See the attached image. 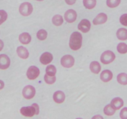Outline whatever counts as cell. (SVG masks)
Listing matches in <instances>:
<instances>
[{
	"label": "cell",
	"mask_w": 127,
	"mask_h": 119,
	"mask_svg": "<svg viewBox=\"0 0 127 119\" xmlns=\"http://www.w3.org/2000/svg\"><path fill=\"white\" fill-rule=\"evenodd\" d=\"M83 37L81 33L78 32H74L71 35L69 39V47L73 50H78L81 47Z\"/></svg>",
	"instance_id": "1"
},
{
	"label": "cell",
	"mask_w": 127,
	"mask_h": 119,
	"mask_svg": "<svg viewBox=\"0 0 127 119\" xmlns=\"http://www.w3.org/2000/svg\"><path fill=\"white\" fill-rule=\"evenodd\" d=\"M20 112L24 116L31 117L39 114V106L37 104H33L31 106L23 107L20 110Z\"/></svg>",
	"instance_id": "2"
},
{
	"label": "cell",
	"mask_w": 127,
	"mask_h": 119,
	"mask_svg": "<svg viewBox=\"0 0 127 119\" xmlns=\"http://www.w3.org/2000/svg\"><path fill=\"white\" fill-rule=\"evenodd\" d=\"M115 58V55L114 54V52H112V51L108 50L105 51L102 54L101 57H100V61H101L103 64H107L114 61Z\"/></svg>",
	"instance_id": "3"
},
{
	"label": "cell",
	"mask_w": 127,
	"mask_h": 119,
	"mask_svg": "<svg viewBox=\"0 0 127 119\" xmlns=\"http://www.w3.org/2000/svg\"><path fill=\"white\" fill-rule=\"evenodd\" d=\"M33 11L32 4L28 2H23L19 7V12L24 16H28L31 14Z\"/></svg>",
	"instance_id": "4"
},
{
	"label": "cell",
	"mask_w": 127,
	"mask_h": 119,
	"mask_svg": "<svg viewBox=\"0 0 127 119\" xmlns=\"http://www.w3.org/2000/svg\"><path fill=\"white\" fill-rule=\"evenodd\" d=\"M35 89L32 86H26L22 90V95L26 99H31L35 96Z\"/></svg>",
	"instance_id": "5"
},
{
	"label": "cell",
	"mask_w": 127,
	"mask_h": 119,
	"mask_svg": "<svg viewBox=\"0 0 127 119\" xmlns=\"http://www.w3.org/2000/svg\"><path fill=\"white\" fill-rule=\"evenodd\" d=\"M61 64L64 68H71L74 64V59L71 55H66L61 59Z\"/></svg>",
	"instance_id": "6"
},
{
	"label": "cell",
	"mask_w": 127,
	"mask_h": 119,
	"mask_svg": "<svg viewBox=\"0 0 127 119\" xmlns=\"http://www.w3.org/2000/svg\"><path fill=\"white\" fill-rule=\"evenodd\" d=\"M40 74V70L37 67L32 66L29 67L27 71V76L30 80L35 79Z\"/></svg>",
	"instance_id": "7"
},
{
	"label": "cell",
	"mask_w": 127,
	"mask_h": 119,
	"mask_svg": "<svg viewBox=\"0 0 127 119\" xmlns=\"http://www.w3.org/2000/svg\"><path fill=\"white\" fill-rule=\"evenodd\" d=\"M76 12L73 9L68 10L64 14V19L69 23H72V22H74L76 19Z\"/></svg>",
	"instance_id": "8"
},
{
	"label": "cell",
	"mask_w": 127,
	"mask_h": 119,
	"mask_svg": "<svg viewBox=\"0 0 127 119\" xmlns=\"http://www.w3.org/2000/svg\"><path fill=\"white\" fill-rule=\"evenodd\" d=\"M10 65V59L6 55H0V69H6Z\"/></svg>",
	"instance_id": "9"
},
{
	"label": "cell",
	"mask_w": 127,
	"mask_h": 119,
	"mask_svg": "<svg viewBox=\"0 0 127 119\" xmlns=\"http://www.w3.org/2000/svg\"><path fill=\"white\" fill-rule=\"evenodd\" d=\"M79 30H80L82 32L86 33L89 32L91 28V22L88 19H83L78 26Z\"/></svg>",
	"instance_id": "10"
},
{
	"label": "cell",
	"mask_w": 127,
	"mask_h": 119,
	"mask_svg": "<svg viewBox=\"0 0 127 119\" xmlns=\"http://www.w3.org/2000/svg\"><path fill=\"white\" fill-rule=\"evenodd\" d=\"M53 60V55L49 52H45L40 58V61L43 64H48Z\"/></svg>",
	"instance_id": "11"
},
{
	"label": "cell",
	"mask_w": 127,
	"mask_h": 119,
	"mask_svg": "<svg viewBox=\"0 0 127 119\" xmlns=\"http://www.w3.org/2000/svg\"><path fill=\"white\" fill-rule=\"evenodd\" d=\"M107 21V16L105 13H100L93 20L94 25H99L106 22Z\"/></svg>",
	"instance_id": "12"
},
{
	"label": "cell",
	"mask_w": 127,
	"mask_h": 119,
	"mask_svg": "<svg viewBox=\"0 0 127 119\" xmlns=\"http://www.w3.org/2000/svg\"><path fill=\"white\" fill-rule=\"evenodd\" d=\"M64 99H65V94L61 90L56 91L53 94V100L56 103L62 104L64 101Z\"/></svg>",
	"instance_id": "13"
},
{
	"label": "cell",
	"mask_w": 127,
	"mask_h": 119,
	"mask_svg": "<svg viewBox=\"0 0 127 119\" xmlns=\"http://www.w3.org/2000/svg\"><path fill=\"white\" fill-rule=\"evenodd\" d=\"M113 78V74L112 73V71H110V70H104L100 74V79L103 82H109Z\"/></svg>",
	"instance_id": "14"
},
{
	"label": "cell",
	"mask_w": 127,
	"mask_h": 119,
	"mask_svg": "<svg viewBox=\"0 0 127 119\" xmlns=\"http://www.w3.org/2000/svg\"><path fill=\"white\" fill-rule=\"evenodd\" d=\"M17 53L20 58L24 60L27 59L29 57V52L27 50V48L22 47V46H20V47H17Z\"/></svg>",
	"instance_id": "15"
},
{
	"label": "cell",
	"mask_w": 127,
	"mask_h": 119,
	"mask_svg": "<svg viewBox=\"0 0 127 119\" xmlns=\"http://www.w3.org/2000/svg\"><path fill=\"white\" fill-rule=\"evenodd\" d=\"M110 104L115 110H119L124 105V100L120 97H115L112 99Z\"/></svg>",
	"instance_id": "16"
},
{
	"label": "cell",
	"mask_w": 127,
	"mask_h": 119,
	"mask_svg": "<svg viewBox=\"0 0 127 119\" xmlns=\"http://www.w3.org/2000/svg\"><path fill=\"white\" fill-rule=\"evenodd\" d=\"M19 40L22 44H29L31 41V36L30 35L29 33H27V32H24L20 35L19 37Z\"/></svg>",
	"instance_id": "17"
},
{
	"label": "cell",
	"mask_w": 127,
	"mask_h": 119,
	"mask_svg": "<svg viewBox=\"0 0 127 119\" xmlns=\"http://www.w3.org/2000/svg\"><path fill=\"white\" fill-rule=\"evenodd\" d=\"M117 37L120 40H127V29L125 28H120L117 32Z\"/></svg>",
	"instance_id": "18"
},
{
	"label": "cell",
	"mask_w": 127,
	"mask_h": 119,
	"mask_svg": "<svg viewBox=\"0 0 127 119\" xmlns=\"http://www.w3.org/2000/svg\"><path fill=\"white\" fill-rule=\"evenodd\" d=\"M91 71L94 74H99L101 69V66L98 61H93L91 63L89 66Z\"/></svg>",
	"instance_id": "19"
},
{
	"label": "cell",
	"mask_w": 127,
	"mask_h": 119,
	"mask_svg": "<svg viewBox=\"0 0 127 119\" xmlns=\"http://www.w3.org/2000/svg\"><path fill=\"white\" fill-rule=\"evenodd\" d=\"M83 4L86 8L92 9L96 5V0H83Z\"/></svg>",
	"instance_id": "20"
},
{
	"label": "cell",
	"mask_w": 127,
	"mask_h": 119,
	"mask_svg": "<svg viewBox=\"0 0 127 119\" xmlns=\"http://www.w3.org/2000/svg\"><path fill=\"white\" fill-rule=\"evenodd\" d=\"M52 22L56 26H60L62 25L63 22V19L61 15L57 14L52 18Z\"/></svg>",
	"instance_id": "21"
},
{
	"label": "cell",
	"mask_w": 127,
	"mask_h": 119,
	"mask_svg": "<svg viewBox=\"0 0 127 119\" xmlns=\"http://www.w3.org/2000/svg\"><path fill=\"white\" fill-rule=\"evenodd\" d=\"M115 110H116L112 106L111 104H109V105H107L106 106L104 107V112L106 115L111 116V115H113L115 114Z\"/></svg>",
	"instance_id": "22"
},
{
	"label": "cell",
	"mask_w": 127,
	"mask_h": 119,
	"mask_svg": "<svg viewBox=\"0 0 127 119\" xmlns=\"http://www.w3.org/2000/svg\"><path fill=\"white\" fill-rule=\"evenodd\" d=\"M117 81L122 85L127 84V74L126 73H120L117 76Z\"/></svg>",
	"instance_id": "23"
},
{
	"label": "cell",
	"mask_w": 127,
	"mask_h": 119,
	"mask_svg": "<svg viewBox=\"0 0 127 119\" xmlns=\"http://www.w3.org/2000/svg\"><path fill=\"white\" fill-rule=\"evenodd\" d=\"M56 73H57V69L55 66L52 65V64L47 66V67L46 68V73L47 74L50 76H55Z\"/></svg>",
	"instance_id": "24"
},
{
	"label": "cell",
	"mask_w": 127,
	"mask_h": 119,
	"mask_svg": "<svg viewBox=\"0 0 127 119\" xmlns=\"http://www.w3.org/2000/svg\"><path fill=\"white\" fill-rule=\"evenodd\" d=\"M117 51L121 54L127 53V45L125 43H120L117 45Z\"/></svg>",
	"instance_id": "25"
},
{
	"label": "cell",
	"mask_w": 127,
	"mask_h": 119,
	"mask_svg": "<svg viewBox=\"0 0 127 119\" xmlns=\"http://www.w3.org/2000/svg\"><path fill=\"white\" fill-rule=\"evenodd\" d=\"M37 37L40 40H44L47 37V32L45 30L41 29L38 31L37 33Z\"/></svg>",
	"instance_id": "26"
},
{
	"label": "cell",
	"mask_w": 127,
	"mask_h": 119,
	"mask_svg": "<svg viewBox=\"0 0 127 119\" xmlns=\"http://www.w3.org/2000/svg\"><path fill=\"white\" fill-rule=\"evenodd\" d=\"M44 80L46 83L48 84H52L55 82L56 77L55 76H50L48 75L46 73V74L44 76Z\"/></svg>",
	"instance_id": "27"
},
{
	"label": "cell",
	"mask_w": 127,
	"mask_h": 119,
	"mask_svg": "<svg viewBox=\"0 0 127 119\" xmlns=\"http://www.w3.org/2000/svg\"><path fill=\"white\" fill-rule=\"evenodd\" d=\"M121 0H107V5L109 7L114 8L117 7L120 3Z\"/></svg>",
	"instance_id": "28"
},
{
	"label": "cell",
	"mask_w": 127,
	"mask_h": 119,
	"mask_svg": "<svg viewBox=\"0 0 127 119\" xmlns=\"http://www.w3.org/2000/svg\"><path fill=\"white\" fill-rule=\"evenodd\" d=\"M7 18V14L4 10H0V25L2 24Z\"/></svg>",
	"instance_id": "29"
},
{
	"label": "cell",
	"mask_w": 127,
	"mask_h": 119,
	"mask_svg": "<svg viewBox=\"0 0 127 119\" xmlns=\"http://www.w3.org/2000/svg\"><path fill=\"white\" fill-rule=\"evenodd\" d=\"M120 22L123 26H127V14L122 15L120 18Z\"/></svg>",
	"instance_id": "30"
},
{
	"label": "cell",
	"mask_w": 127,
	"mask_h": 119,
	"mask_svg": "<svg viewBox=\"0 0 127 119\" xmlns=\"http://www.w3.org/2000/svg\"><path fill=\"white\" fill-rule=\"evenodd\" d=\"M120 118L122 119H127V107H124L122 109L120 113Z\"/></svg>",
	"instance_id": "31"
},
{
	"label": "cell",
	"mask_w": 127,
	"mask_h": 119,
	"mask_svg": "<svg viewBox=\"0 0 127 119\" xmlns=\"http://www.w3.org/2000/svg\"><path fill=\"white\" fill-rule=\"evenodd\" d=\"M76 0H65L66 2L68 5L74 4L76 2Z\"/></svg>",
	"instance_id": "32"
},
{
	"label": "cell",
	"mask_w": 127,
	"mask_h": 119,
	"mask_svg": "<svg viewBox=\"0 0 127 119\" xmlns=\"http://www.w3.org/2000/svg\"><path fill=\"white\" fill-rule=\"evenodd\" d=\"M4 86V83L2 80H0V90L3 89Z\"/></svg>",
	"instance_id": "33"
},
{
	"label": "cell",
	"mask_w": 127,
	"mask_h": 119,
	"mask_svg": "<svg viewBox=\"0 0 127 119\" xmlns=\"http://www.w3.org/2000/svg\"><path fill=\"white\" fill-rule=\"evenodd\" d=\"M4 47V43L1 40H0V51H1L3 48Z\"/></svg>",
	"instance_id": "34"
},
{
	"label": "cell",
	"mask_w": 127,
	"mask_h": 119,
	"mask_svg": "<svg viewBox=\"0 0 127 119\" xmlns=\"http://www.w3.org/2000/svg\"><path fill=\"white\" fill-rule=\"evenodd\" d=\"M96 118H100V119H102V117L100 116V115H97V116H94L93 117V119H96Z\"/></svg>",
	"instance_id": "35"
},
{
	"label": "cell",
	"mask_w": 127,
	"mask_h": 119,
	"mask_svg": "<svg viewBox=\"0 0 127 119\" xmlns=\"http://www.w3.org/2000/svg\"><path fill=\"white\" fill-rule=\"evenodd\" d=\"M37 1H43V0H37Z\"/></svg>",
	"instance_id": "36"
}]
</instances>
